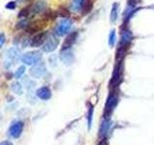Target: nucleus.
<instances>
[{"label": "nucleus", "instance_id": "obj_1", "mask_svg": "<svg viewBox=\"0 0 154 145\" xmlns=\"http://www.w3.org/2000/svg\"><path fill=\"white\" fill-rule=\"evenodd\" d=\"M19 58H20V51L17 47H11L7 50L6 58L4 60V67L5 69L9 70L14 63H17Z\"/></svg>", "mask_w": 154, "mask_h": 145}, {"label": "nucleus", "instance_id": "obj_2", "mask_svg": "<svg viewBox=\"0 0 154 145\" xmlns=\"http://www.w3.org/2000/svg\"><path fill=\"white\" fill-rule=\"evenodd\" d=\"M42 55L41 52L38 51H32V52H27L25 54H23L21 57V61L26 65H36L38 63L42 61Z\"/></svg>", "mask_w": 154, "mask_h": 145}, {"label": "nucleus", "instance_id": "obj_3", "mask_svg": "<svg viewBox=\"0 0 154 145\" xmlns=\"http://www.w3.org/2000/svg\"><path fill=\"white\" fill-rule=\"evenodd\" d=\"M72 27V21L70 19H62V21L58 23V25L55 29V33L58 36H65L70 31Z\"/></svg>", "mask_w": 154, "mask_h": 145}, {"label": "nucleus", "instance_id": "obj_4", "mask_svg": "<svg viewBox=\"0 0 154 145\" xmlns=\"http://www.w3.org/2000/svg\"><path fill=\"white\" fill-rule=\"evenodd\" d=\"M58 45H59V41H58V39L55 36L51 35L46 39V41L42 45V48L45 52H52L56 50Z\"/></svg>", "mask_w": 154, "mask_h": 145}, {"label": "nucleus", "instance_id": "obj_5", "mask_svg": "<svg viewBox=\"0 0 154 145\" xmlns=\"http://www.w3.org/2000/svg\"><path fill=\"white\" fill-rule=\"evenodd\" d=\"M45 72H46L45 65V63H42V61L40 63H38V64L34 65L30 70V75L34 77H36V79L42 77Z\"/></svg>", "mask_w": 154, "mask_h": 145}, {"label": "nucleus", "instance_id": "obj_6", "mask_svg": "<svg viewBox=\"0 0 154 145\" xmlns=\"http://www.w3.org/2000/svg\"><path fill=\"white\" fill-rule=\"evenodd\" d=\"M133 39L132 32L128 29H123L122 32V38H120V47H128L130 43Z\"/></svg>", "mask_w": 154, "mask_h": 145}, {"label": "nucleus", "instance_id": "obj_7", "mask_svg": "<svg viewBox=\"0 0 154 145\" xmlns=\"http://www.w3.org/2000/svg\"><path fill=\"white\" fill-rule=\"evenodd\" d=\"M46 39H47L46 33H40V34H38V35H36L30 41V46L32 47H38L40 46H42L43 44L45 43Z\"/></svg>", "mask_w": 154, "mask_h": 145}, {"label": "nucleus", "instance_id": "obj_8", "mask_svg": "<svg viewBox=\"0 0 154 145\" xmlns=\"http://www.w3.org/2000/svg\"><path fill=\"white\" fill-rule=\"evenodd\" d=\"M22 129H23V123L22 122H16L11 126V128H10V130H9V133L13 137L17 138V137H20V134L22 133Z\"/></svg>", "mask_w": 154, "mask_h": 145}, {"label": "nucleus", "instance_id": "obj_9", "mask_svg": "<svg viewBox=\"0 0 154 145\" xmlns=\"http://www.w3.org/2000/svg\"><path fill=\"white\" fill-rule=\"evenodd\" d=\"M61 60L65 63L66 65H70L72 64V62L74 61V55L70 50H61Z\"/></svg>", "mask_w": 154, "mask_h": 145}, {"label": "nucleus", "instance_id": "obj_10", "mask_svg": "<svg viewBox=\"0 0 154 145\" xmlns=\"http://www.w3.org/2000/svg\"><path fill=\"white\" fill-rule=\"evenodd\" d=\"M47 8L46 4L43 1H37L36 3H34L32 5V7H30L31 9V14H42L45 11Z\"/></svg>", "mask_w": 154, "mask_h": 145}, {"label": "nucleus", "instance_id": "obj_11", "mask_svg": "<svg viewBox=\"0 0 154 145\" xmlns=\"http://www.w3.org/2000/svg\"><path fill=\"white\" fill-rule=\"evenodd\" d=\"M77 36H78V33H77V32H72L71 34H69V36L66 39V41H65V43H64V45H63L62 50H69L70 47L75 43L76 39H77Z\"/></svg>", "mask_w": 154, "mask_h": 145}, {"label": "nucleus", "instance_id": "obj_12", "mask_svg": "<svg viewBox=\"0 0 154 145\" xmlns=\"http://www.w3.org/2000/svg\"><path fill=\"white\" fill-rule=\"evenodd\" d=\"M118 104V97L116 96L115 94L113 93H111L110 96H109V98L107 100V103H106V112H111L114 108H115V106L117 105Z\"/></svg>", "mask_w": 154, "mask_h": 145}, {"label": "nucleus", "instance_id": "obj_13", "mask_svg": "<svg viewBox=\"0 0 154 145\" xmlns=\"http://www.w3.org/2000/svg\"><path fill=\"white\" fill-rule=\"evenodd\" d=\"M37 96L42 100H48L51 98V91L48 87L43 86L37 90Z\"/></svg>", "mask_w": 154, "mask_h": 145}, {"label": "nucleus", "instance_id": "obj_14", "mask_svg": "<svg viewBox=\"0 0 154 145\" xmlns=\"http://www.w3.org/2000/svg\"><path fill=\"white\" fill-rule=\"evenodd\" d=\"M85 2L86 0H72L71 10L73 12H81L83 10Z\"/></svg>", "mask_w": 154, "mask_h": 145}, {"label": "nucleus", "instance_id": "obj_15", "mask_svg": "<svg viewBox=\"0 0 154 145\" xmlns=\"http://www.w3.org/2000/svg\"><path fill=\"white\" fill-rule=\"evenodd\" d=\"M119 3H114L112 10H111V22H116L119 18Z\"/></svg>", "mask_w": 154, "mask_h": 145}, {"label": "nucleus", "instance_id": "obj_16", "mask_svg": "<svg viewBox=\"0 0 154 145\" xmlns=\"http://www.w3.org/2000/svg\"><path fill=\"white\" fill-rule=\"evenodd\" d=\"M109 122L108 120H105L104 122L102 123V125H101V128H100V134L102 135V137H104V135L108 133V130H109Z\"/></svg>", "mask_w": 154, "mask_h": 145}, {"label": "nucleus", "instance_id": "obj_17", "mask_svg": "<svg viewBox=\"0 0 154 145\" xmlns=\"http://www.w3.org/2000/svg\"><path fill=\"white\" fill-rule=\"evenodd\" d=\"M116 41H117V35H116V31L115 30H112L110 32L109 34V46L112 47L115 46V44H116Z\"/></svg>", "mask_w": 154, "mask_h": 145}, {"label": "nucleus", "instance_id": "obj_18", "mask_svg": "<svg viewBox=\"0 0 154 145\" xmlns=\"http://www.w3.org/2000/svg\"><path fill=\"white\" fill-rule=\"evenodd\" d=\"M12 90L14 93L20 95L22 93V86L20 85V83H18V82H14V83L12 84Z\"/></svg>", "mask_w": 154, "mask_h": 145}, {"label": "nucleus", "instance_id": "obj_19", "mask_svg": "<svg viewBox=\"0 0 154 145\" xmlns=\"http://www.w3.org/2000/svg\"><path fill=\"white\" fill-rule=\"evenodd\" d=\"M24 72H25V67H24V66H20L16 71V72H14V77H16V79H20V77L23 76Z\"/></svg>", "mask_w": 154, "mask_h": 145}, {"label": "nucleus", "instance_id": "obj_20", "mask_svg": "<svg viewBox=\"0 0 154 145\" xmlns=\"http://www.w3.org/2000/svg\"><path fill=\"white\" fill-rule=\"evenodd\" d=\"M91 7H93V4H91V2L90 1V0H86V2L84 4V7H83V10H82V12H83V14H87L91 10Z\"/></svg>", "mask_w": 154, "mask_h": 145}, {"label": "nucleus", "instance_id": "obj_21", "mask_svg": "<svg viewBox=\"0 0 154 145\" xmlns=\"http://www.w3.org/2000/svg\"><path fill=\"white\" fill-rule=\"evenodd\" d=\"M27 26H28V21H26V19H22L21 21H19V22L17 23V27H18V28L23 29V28H26Z\"/></svg>", "mask_w": 154, "mask_h": 145}, {"label": "nucleus", "instance_id": "obj_22", "mask_svg": "<svg viewBox=\"0 0 154 145\" xmlns=\"http://www.w3.org/2000/svg\"><path fill=\"white\" fill-rule=\"evenodd\" d=\"M93 112H94V108H90L89 113H88V121H89V128H91V117H93Z\"/></svg>", "mask_w": 154, "mask_h": 145}, {"label": "nucleus", "instance_id": "obj_23", "mask_svg": "<svg viewBox=\"0 0 154 145\" xmlns=\"http://www.w3.org/2000/svg\"><path fill=\"white\" fill-rule=\"evenodd\" d=\"M16 7H17L16 1H11V2H9L8 4H6V8L7 9H10V10H14Z\"/></svg>", "mask_w": 154, "mask_h": 145}, {"label": "nucleus", "instance_id": "obj_24", "mask_svg": "<svg viewBox=\"0 0 154 145\" xmlns=\"http://www.w3.org/2000/svg\"><path fill=\"white\" fill-rule=\"evenodd\" d=\"M140 2V0H128V5H129V7H134Z\"/></svg>", "mask_w": 154, "mask_h": 145}, {"label": "nucleus", "instance_id": "obj_25", "mask_svg": "<svg viewBox=\"0 0 154 145\" xmlns=\"http://www.w3.org/2000/svg\"><path fill=\"white\" fill-rule=\"evenodd\" d=\"M4 43H5V36H4L3 33H1V35H0V47H2Z\"/></svg>", "mask_w": 154, "mask_h": 145}, {"label": "nucleus", "instance_id": "obj_26", "mask_svg": "<svg viewBox=\"0 0 154 145\" xmlns=\"http://www.w3.org/2000/svg\"><path fill=\"white\" fill-rule=\"evenodd\" d=\"M0 145H13V144L10 141H3V142H1V144H0Z\"/></svg>", "mask_w": 154, "mask_h": 145}, {"label": "nucleus", "instance_id": "obj_27", "mask_svg": "<svg viewBox=\"0 0 154 145\" xmlns=\"http://www.w3.org/2000/svg\"><path fill=\"white\" fill-rule=\"evenodd\" d=\"M17 1H19V2H22V1H25V0H17Z\"/></svg>", "mask_w": 154, "mask_h": 145}]
</instances>
